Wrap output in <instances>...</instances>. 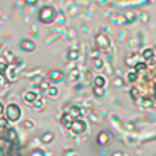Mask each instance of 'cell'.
Segmentation results:
<instances>
[{
    "mask_svg": "<svg viewBox=\"0 0 156 156\" xmlns=\"http://www.w3.org/2000/svg\"><path fill=\"white\" fill-rule=\"evenodd\" d=\"M39 22L41 23H45V25H50V23H53L55 19H56V9L53 6H42L41 9H39V16H37Z\"/></svg>",
    "mask_w": 156,
    "mask_h": 156,
    "instance_id": "cell-1",
    "label": "cell"
},
{
    "mask_svg": "<svg viewBox=\"0 0 156 156\" xmlns=\"http://www.w3.org/2000/svg\"><path fill=\"white\" fill-rule=\"evenodd\" d=\"M3 115L8 122H17L22 115V111L16 103H9V105L3 106Z\"/></svg>",
    "mask_w": 156,
    "mask_h": 156,
    "instance_id": "cell-2",
    "label": "cell"
},
{
    "mask_svg": "<svg viewBox=\"0 0 156 156\" xmlns=\"http://www.w3.org/2000/svg\"><path fill=\"white\" fill-rule=\"evenodd\" d=\"M2 139H6L8 142H9V144H17V142H19V136H17V133H16V129L14 128H2Z\"/></svg>",
    "mask_w": 156,
    "mask_h": 156,
    "instance_id": "cell-3",
    "label": "cell"
},
{
    "mask_svg": "<svg viewBox=\"0 0 156 156\" xmlns=\"http://www.w3.org/2000/svg\"><path fill=\"white\" fill-rule=\"evenodd\" d=\"M95 42H97V47H98L100 50H109V47H111V41H109V37H108L106 34H103V33L97 34Z\"/></svg>",
    "mask_w": 156,
    "mask_h": 156,
    "instance_id": "cell-4",
    "label": "cell"
},
{
    "mask_svg": "<svg viewBox=\"0 0 156 156\" xmlns=\"http://www.w3.org/2000/svg\"><path fill=\"white\" fill-rule=\"evenodd\" d=\"M84 131H86V122L81 120V119H76L73 122L72 128H70V133H73V134H83Z\"/></svg>",
    "mask_w": 156,
    "mask_h": 156,
    "instance_id": "cell-5",
    "label": "cell"
},
{
    "mask_svg": "<svg viewBox=\"0 0 156 156\" xmlns=\"http://www.w3.org/2000/svg\"><path fill=\"white\" fill-rule=\"evenodd\" d=\"M111 142V134L109 133H106V131H101V133H98L97 134V137H95V144L97 145H100V147H106L108 144Z\"/></svg>",
    "mask_w": 156,
    "mask_h": 156,
    "instance_id": "cell-6",
    "label": "cell"
},
{
    "mask_svg": "<svg viewBox=\"0 0 156 156\" xmlns=\"http://www.w3.org/2000/svg\"><path fill=\"white\" fill-rule=\"evenodd\" d=\"M76 119L73 115H70V112L69 111H66L62 115H61V123H62V126L64 128H67V129H70L72 128V125H73V122H75Z\"/></svg>",
    "mask_w": 156,
    "mask_h": 156,
    "instance_id": "cell-7",
    "label": "cell"
},
{
    "mask_svg": "<svg viewBox=\"0 0 156 156\" xmlns=\"http://www.w3.org/2000/svg\"><path fill=\"white\" fill-rule=\"evenodd\" d=\"M20 48L25 50V51H28V53H31V51L36 50V44L31 41V39H22L20 41Z\"/></svg>",
    "mask_w": 156,
    "mask_h": 156,
    "instance_id": "cell-8",
    "label": "cell"
},
{
    "mask_svg": "<svg viewBox=\"0 0 156 156\" xmlns=\"http://www.w3.org/2000/svg\"><path fill=\"white\" fill-rule=\"evenodd\" d=\"M48 80H50L51 83L61 81V80H62V72L58 70V69H51V70L48 72Z\"/></svg>",
    "mask_w": 156,
    "mask_h": 156,
    "instance_id": "cell-9",
    "label": "cell"
},
{
    "mask_svg": "<svg viewBox=\"0 0 156 156\" xmlns=\"http://www.w3.org/2000/svg\"><path fill=\"white\" fill-rule=\"evenodd\" d=\"M37 98H39V97H37V94L34 92V90H27V92H25V95H23V100L27 101V103H30V105H33Z\"/></svg>",
    "mask_w": 156,
    "mask_h": 156,
    "instance_id": "cell-10",
    "label": "cell"
},
{
    "mask_svg": "<svg viewBox=\"0 0 156 156\" xmlns=\"http://www.w3.org/2000/svg\"><path fill=\"white\" fill-rule=\"evenodd\" d=\"M53 139H55V134L51 133V131H47V133L42 134V142H45V144H51Z\"/></svg>",
    "mask_w": 156,
    "mask_h": 156,
    "instance_id": "cell-11",
    "label": "cell"
},
{
    "mask_svg": "<svg viewBox=\"0 0 156 156\" xmlns=\"http://www.w3.org/2000/svg\"><path fill=\"white\" fill-rule=\"evenodd\" d=\"M103 86H105V78L100 76V75H97V76L94 78V87H103Z\"/></svg>",
    "mask_w": 156,
    "mask_h": 156,
    "instance_id": "cell-12",
    "label": "cell"
},
{
    "mask_svg": "<svg viewBox=\"0 0 156 156\" xmlns=\"http://www.w3.org/2000/svg\"><path fill=\"white\" fill-rule=\"evenodd\" d=\"M42 106H44V98L39 97V98L33 103V108H34V109H42Z\"/></svg>",
    "mask_w": 156,
    "mask_h": 156,
    "instance_id": "cell-13",
    "label": "cell"
},
{
    "mask_svg": "<svg viewBox=\"0 0 156 156\" xmlns=\"http://www.w3.org/2000/svg\"><path fill=\"white\" fill-rule=\"evenodd\" d=\"M22 125L27 128V129H33L34 128V122L33 120H25V122H22Z\"/></svg>",
    "mask_w": 156,
    "mask_h": 156,
    "instance_id": "cell-14",
    "label": "cell"
},
{
    "mask_svg": "<svg viewBox=\"0 0 156 156\" xmlns=\"http://www.w3.org/2000/svg\"><path fill=\"white\" fill-rule=\"evenodd\" d=\"M31 156H45V153L41 148H34V150H31Z\"/></svg>",
    "mask_w": 156,
    "mask_h": 156,
    "instance_id": "cell-15",
    "label": "cell"
},
{
    "mask_svg": "<svg viewBox=\"0 0 156 156\" xmlns=\"http://www.w3.org/2000/svg\"><path fill=\"white\" fill-rule=\"evenodd\" d=\"M56 94H58V89H56L55 86H51V87L47 90V95H50V97H55Z\"/></svg>",
    "mask_w": 156,
    "mask_h": 156,
    "instance_id": "cell-16",
    "label": "cell"
},
{
    "mask_svg": "<svg viewBox=\"0 0 156 156\" xmlns=\"http://www.w3.org/2000/svg\"><path fill=\"white\" fill-rule=\"evenodd\" d=\"M94 94H95L97 97H103L105 90H103V87H94Z\"/></svg>",
    "mask_w": 156,
    "mask_h": 156,
    "instance_id": "cell-17",
    "label": "cell"
},
{
    "mask_svg": "<svg viewBox=\"0 0 156 156\" xmlns=\"http://www.w3.org/2000/svg\"><path fill=\"white\" fill-rule=\"evenodd\" d=\"M62 156H78V151L76 150H66Z\"/></svg>",
    "mask_w": 156,
    "mask_h": 156,
    "instance_id": "cell-18",
    "label": "cell"
},
{
    "mask_svg": "<svg viewBox=\"0 0 156 156\" xmlns=\"http://www.w3.org/2000/svg\"><path fill=\"white\" fill-rule=\"evenodd\" d=\"M94 66H95V67H98V69H101V66H103V61H101L100 58H95V59H94Z\"/></svg>",
    "mask_w": 156,
    "mask_h": 156,
    "instance_id": "cell-19",
    "label": "cell"
},
{
    "mask_svg": "<svg viewBox=\"0 0 156 156\" xmlns=\"http://www.w3.org/2000/svg\"><path fill=\"white\" fill-rule=\"evenodd\" d=\"M39 87H41V89H44V90H45V89L48 90V89H50V84H48L47 81H41V84H39Z\"/></svg>",
    "mask_w": 156,
    "mask_h": 156,
    "instance_id": "cell-20",
    "label": "cell"
},
{
    "mask_svg": "<svg viewBox=\"0 0 156 156\" xmlns=\"http://www.w3.org/2000/svg\"><path fill=\"white\" fill-rule=\"evenodd\" d=\"M76 56H78V53H76V51H73V53L70 51V53H69V58H70V59H75Z\"/></svg>",
    "mask_w": 156,
    "mask_h": 156,
    "instance_id": "cell-21",
    "label": "cell"
},
{
    "mask_svg": "<svg viewBox=\"0 0 156 156\" xmlns=\"http://www.w3.org/2000/svg\"><path fill=\"white\" fill-rule=\"evenodd\" d=\"M58 20H59V23H64V14H62V12L58 16Z\"/></svg>",
    "mask_w": 156,
    "mask_h": 156,
    "instance_id": "cell-22",
    "label": "cell"
},
{
    "mask_svg": "<svg viewBox=\"0 0 156 156\" xmlns=\"http://www.w3.org/2000/svg\"><path fill=\"white\" fill-rule=\"evenodd\" d=\"M112 156H123V154H122V153H119V151H117V153H114Z\"/></svg>",
    "mask_w": 156,
    "mask_h": 156,
    "instance_id": "cell-23",
    "label": "cell"
}]
</instances>
